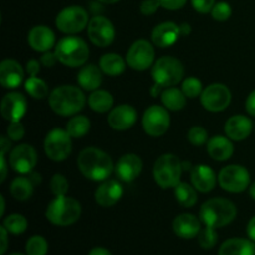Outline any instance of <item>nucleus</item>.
Returning <instances> with one entry per match:
<instances>
[{"label": "nucleus", "instance_id": "obj_1", "mask_svg": "<svg viewBox=\"0 0 255 255\" xmlns=\"http://www.w3.org/2000/svg\"><path fill=\"white\" fill-rule=\"evenodd\" d=\"M77 167L85 178L95 182L106 181L114 171L111 157L96 147H87L80 152Z\"/></svg>", "mask_w": 255, "mask_h": 255}, {"label": "nucleus", "instance_id": "obj_2", "mask_svg": "<svg viewBox=\"0 0 255 255\" xmlns=\"http://www.w3.org/2000/svg\"><path fill=\"white\" fill-rule=\"evenodd\" d=\"M86 97L80 87L72 85L57 86L50 92L49 105L55 114L60 116H72L84 109Z\"/></svg>", "mask_w": 255, "mask_h": 255}, {"label": "nucleus", "instance_id": "obj_3", "mask_svg": "<svg viewBox=\"0 0 255 255\" xmlns=\"http://www.w3.org/2000/svg\"><path fill=\"white\" fill-rule=\"evenodd\" d=\"M237 216V207L226 198H212L204 202L199 211V219L204 226L222 228L232 223Z\"/></svg>", "mask_w": 255, "mask_h": 255}, {"label": "nucleus", "instance_id": "obj_4", "mask_svg": "<svg viewBox=\"0 0 255 255\" xmlns=\"http://www.w3.org/2000/svg\"><path fill=\"white\" fill-rule=\"evenodd\" d=\"M81 204L71 197H56L47 206L45 216L54 226L67 227L76 223L81 217Z\"/></svg>", "mask_w": 255, "mask_h": 255}, {"label": "nucleus", "instance_id": "obj_5", "mask_svg": "<svg viewBox=\"0 0 255 255\" xmlns=\"http://www.w3.org/2000/svg\"><path fill=\"white\" fill-rule=\"evenodd\" d=\"M55 54L62 65L69 67L82 66L87 61L90 55L86 42L77 36L62 37L55 46Z\"/></svg>", "mask_w": 255, "mask_h": 255}, {"label": "nucleus", "instance_id": "obj_6", "mask_svg": "<svg viewBox=\"0 0 255 255\" xmlns=\"http://www.w3.org/2000/svg\"><path fill=\"white\" fill-rule=\"evenodd\" d=\"M183 172L181 159L172 153L162 154L153 166V177L161 188H174L181 182Z\"/></svg>", "mask_w": 255, "mask_h": 255}, {"label": "nucleus", "instance_id": "obj_7", "mask_svg": "<svg viewBox=\"0 0 255 255\" xmlns=\"http://www.w3.org/2000/svg\"><path fill=\"white\" fill-rule=\"evenodd\" d=\"M152 77L159 87H172L182 81L184 67L178 59L173 56H163L152 66Z\"/></svg>", "mask_w": 255, "mask_h": 255}, {"label": "nucleus", "instance_id": "obj_8", "mask_svg": "<svg viewBox=\"0 0 255 255\" xmlns=\"http://www.w3.org/2000/svg\"><path fill=\"white\" fill-rule=\"evenodd\" d=\"M89 14L86 10L77 5L67 6L57 14L55 24L64 34L74 35L81 32L89 25Z\"/></svg>", "mask_w": 255, "mask_h": 255}, {"label": "nucleus", "instance_id": "obj_9", "mask_svg": "<svg viewBox=\"0 0 255 255\" xmlns=\"http://www.w3.org/2000/svg\"><path fill=\"white\" fill-rule=\"evenodd\" d=\"M72 137L66 129L54 128L46 134L44 141V149L51 161L62 162L70 156L72 149Z\"/></svg>", "mask_w": 255, "mask_h": 255}, {"label": "nucleus", "instance_id": "obj_10", "mask_svg": "<svg viewBox=\"0 0 255 255\" xmlns=\"http://www.w3.org/2000/svg\"><path fill=\"white\" fill-rule=\"evenodd\" d=\"M219 186L229 193H241L246 191L251 183V174L246 167L239 164H231L219 172Z\"/></svg>", "mask_w": 255, "mask_h": 255}, {"label": "nucleus", "instance_id": "obj_11", "mask_svg": "<svg viewBox=\"0 0 255 255\" xmlns=\"http://www.w3.org/2000/svg\"><path fill=\"white\" fill-rule=\"evenodd\" d=\"M171 125L168 110L166 107L153 105L144 111L142 117V126L144 132L151 137H161L168 131Z\"/></svg>", "mask_w": 255, "mask_h": 255}, {"label": "nucleus", "instance_id": "obj_12", "mask_svg": "<svg viewBox=\"0 0 255 255\" xmlns=\"http://www.w3.org/2000/svg\"><path fill=\"white\" fill-rule=\"evenodd\" d=\"M154 49L147 40H137L132 44L126 55V62L131 69L136 71H144L153 66Z\"/></svg>", "mask_w": 255, "mask_h": 255}, {"label": "nucleus", "instance_id": "obj_13", "mask_svg": "<svg viewBox=\"0 0 255 255\" xmlns=\"http://www.w3.org/2000/svg\"><path fill=\"white\" fill-rule=\"evenodd\" d=\"M232 101V92L226 85L212 84L201 95L202 106L211 112L224 111Z\"/></svg>", "mask_w": 255, "mask_h": 255}, {"label": "nucleus", "instance_id": "obj_14", "mask_svg": "<svg viewBox=\"0 0 255 255\" xmlns=\"http://www.w3.org/2000/svg\"><path fill=\"white\" fill-rule=\"evenodd\" d=\"M87 35L90 41L94 45L99 47H106L114 42L116 31L114 24L107 17L97 15L89 21Z\"/></svg>", "mask_w": 255, "mask_h": 255}, {"label": "nucleus", "instance_id": "obj_15", "mask_svg": "<svg viewBox=\"0 0 255 255\" xmlns=\"http://www.w3.org/2000/svg\"><path fill=\"white\" fill-rule=\"evenodd\" d=\"M37 163V153L30 144H19L10 152V166L20 174L31 173Z\"/></svg>", "mask_w": 255, "mask_h": 255}, {"label": "nucleus", "instance_id": "obj_16", "mask_svg": "<svg viewBox=\"0 0 255 255\" xmlns=\"http://www.w3.org/2000/svg\"><path fill=\"white\" fill-rule=\"evenodd\" d=\"M27 101L20 92L12 91L5 95L1 100L0 112L1 116L7 121H20L26 114Z\"/></svg>", "mask_w": 255, "mask_h": 255}, {"label": "nucleus", "instance_id": "obj_17", "mask_svg": "<svg viewBox=\"0 0 255 255\" xmlns=\"http://www.w3.org/2000/svg\"><path fill=\"white\" fill-rule=\"evenodd\" d=\"M137 121V111L131 105H119L110 111L107 122L116 131H126L133 127Z\"/></svg>", "mask_w": 255, "mask_h": 255}, {"label": "nucleus", "instance_id": "obj_18", "mask_svg": "<svg viewBox=\"0 0 255 255\" xmlns=\"http://www.w3.org/2000/svg\"><path fill=\"white\" fill-rule=\"evenodd\" d=\"M142 168H143L142 159L137 154L127 153L124 154L117 161L116 166H115V172L122 182L129 183V182H133L141 174Z\"/></svg>", "mask_w": 255, "mask_h": 255}, {"label": "nucleus", "instance_id": "obj_19", "mask_svg": "<svg viewBox=\"0 0 255 255\" xmlns=\"http://www.w3.org/2000/svg\"><path fill=\"white\" fill-rule=\"evenodd\" d=\"M122 194H124V189L120 182L115 179H106L104 183L97 187L95 192V201L99 206L109 208V207L115 206L121 199Z\"/></svg>", "mask_w": 255, "mask_h": 255}, {"label": "nucleus", "instance_id": "obj_20", "mask_svg": "<svg viewBox=\"0 0 255 255\" xmlns=\"http://www.w3.org/2000/svg\"><path fill=\"white\" fill-rule=\"evenodd\" d=\"M27 42L30 47L37 52L50 51L55 45V34L50 27L45 25H37L29 31Z\"/></svg>", "mask_w": 255, "mask_h": 255}, {"label": "nucleus", "instance_id": "obj_21", "mask_svg": "<svg viewBox=\"0 0 255 255\" xmlns=\"http://www.w3.org/2000/svg\"><path fill=\"white\" fill-rule=\"evenodd\" d=\"M24 69L17 61L2 60L0 64V84L5 89H16L24 80Z\"/></svg>", "mask_w": 255, "mask_h": 255}, {"label": "nucleus", "instance_id": "obj_22", "mask_svg": "<svg viewBox=\"0 0 255 255\" xmlns=\"http://www.w3.org/2000/svg\"><path fill=\"white\" fill-rule=\"evenodd\" d=\"M179 35H181V29L176 22L164 21L157 25L152 31V42L157 47L166 49L178 40Z\"/></svg>", "mask_w": 255, "mask_h": 255}, {"label": "nucleus", "instance_id": "obj_23", "mask_svg": "<svg viewBox=\"0 0 255 255\" xmlns=\"http://www.w3.org/2000/svg\"><path fill=\"white\" fill-rule=\"evenodd\" d=\"M224 131H226L227 137L232 141H243L248 138L249 134L253 131V122L247 116L236 115L226 122Z\"/></svg>", "mask_w": 255, "mask_h": 255}, {"label": "nucleus", "instance_id": "obj_24", "mask_svg": "<svg viewBox=\"0 0 255 255\" xmlns=\"http://www.w3.org/2000/svg\"><path fill=\"white\" fill-rule=\"evenodd\" d=\"M217 178L213 169L206 164H198L191 171V182L194 188L201 193H208L213 191L217 184Z\"/></svg>", "mask_w": 255, "mask_h": 255}, {"label": "nucleus", "instance_id": "obj_25", "mask_svg": "<svg viewBox=\"0 0 255 255\" xmlns=\"http://www.w3.org/2000/svg\"><path fill=\"white\" fill-rule=\"evenodd\" d=\"M201 222V219L197 218L194 214H179L173 221V231L179 238L192 239L194 237H198L202 229Z\"/></svg>", "mask_w": 255, "mask_h": 255}, {"label": "nucleus", "instance_id": "obj_26", "mask_svg": "<svg viewBox=\"0 0 255 255\" xmlns=\"http://www.w3.org/2000/svg\"><path fill=\"white\" fill-rule=\"evenodd\" d=\"M207 151L214 161L223 162L233 156L234 146L232 139L224 136L212 137L207 144Z\"/></svg>", "mask_w": 255, "mask_h": 255}, {"label": "nucleus", "instance_id": "obj_27", "mask_svg": "<svg viewBox=\"0 0 255 255\" xmlns=\"http://www.w3.org/2000/svg\"><path fill=\"white\" fill-rule=\"evenodd\" d=\"M218 255H255V244L252 239H227L219 248Z\"/></svg>", "mask_w": 255, "mask_h": 255}, {"label": "nucleus", "instance_id": "obj_28", "mask_svg": "<svg viewBox=\"0 0 255 255\" xmlns=\"http://www.w3.org/2000/svg\"><path fill=\"white\" fill-rule=\"evenodd\" d=\"M77 82L80 87L86 91H95L102 84V71L96 65H86L77 74Z\"/></svg>", "mask_w": 255, "mask_h": 255}, {"label": "nucleus", "instance_id": "obj_29", "mask_svg": "<svg viewBox=\"0 0 255 255\" xmlns=\"http://www.w3.org/2000/svg\"><path fill=\"white\" fill-rule=\"evenodd\" d=\"M126 64V60H124L121 55L110 52V54L102 55L99 66L104 74L109 75V76H119L125 71Z\"/></svg>", "mask_w": 255, "mask_h": 255}, {"label": "nucleus", "instance_id": "obj_30", "mask_svg": "<svg viewBox=\"0 0 255 255\" xmlns=\"http://www.w3.org/2000/svg\"><path fill=\"white\" fill-rule=\"evenodd\" d=\"M89 106L92 111L99 112V114H104V112L111 111L112 106H114V97L106 90H95L90 94Z\"/></svg>", "mask_w": 255, "mask_h": 255}, {"label": "nucleus", "instance_id": "obj_31", "mask_svg": "<svg viewBox=\"0 0 255 255\" xmlns=\"http://www.w3.org/2000/svg\"><path fill=\"white\" fill-rule=\"evenodd\" d=\"M161 100L163 106L169 111H179L184 109L187 104V97L183 91L177 87H167L161 94Z\"/></svg>", "mask_w": 255, "mask_h": 255}, {"label": "nucleus", "instance_id": "obj_32", "mask_svg": "<svg viewBox=\"0 0 255 255\" xmlns=\"http://www.w3.org/2000/svg\"><path fill=\"white\" fill-rule=\"evenodd\" d=\"M174 196H176L177 202L184 208H191V207L196 206L197 201H198L197 189L194 188L193 184H188L186 182H179L174 187Z\"/></svg>", "mask_w": 255, "mask_h": 255}, {"label": "nucleus", "instance_id": "obj_33", "mask_svg": "<svg viewBox=\"0 0 255 255\" xmlns=\"http://www.w3.org/2000/svg\"><path fill=\"white\" fill-rule=\"evenodd\" d=\"M35 183L31 178L26 177H16L11 182L10 186V193L16 201H27L34 193Z\"/></svg>", "mask_w": 255, "mask_h": 255}, {"label": "nucleus", "instance_id": "obj_34", "mask_svg": "<svg viewBox=\"0 0 255 255\" xmlns=\"http://www.w3.org/2000/svg\"><path fill=\"white\" fill-rule=\"evenodd\" d=\"M90 127H91V122L86 116L75 115L66 124V131L72 138H81L86 136L87 132L90 131Z\"/></svg>", "mask_w": 255, "mask_h": 255}, {"label": "nucleus", "instance_id": "obj_35", "mask_svg": "<svg viewBox=\"0 0 255 255\" xmlns=\"http://www.w3.org/2000/svg\"><path fill=\"white\" fill-rule=\"evenodd\" d=\"M25 90L32 99L42 100L49 97V86L44 80L37 76H29L25 81Z\"/></svg>", "mask_w": 255, "mask_h": 255}, {"label": "nucleus", "instance_id": "obj_36", "mask_svg": "<svg viewBox=\"0 0 255 255\" xmlns=\"http://www.w3.org/2000/svg\"><path fill=\"white\" fill-rule=\"evenodd\" d=\"M2 226L6 228V231L9 233L15 234V236H19L22 234L27 229V221L22 214H10L2 222Z\"/></svg>", "mask_w": 255, "mask_h": 255}, {"label": "nucleus", "instance_id": "obj_37", "mask_svg": "<svg viewBox=\"0 0 255 255\" xmlns=\"http://www.w3.org/2000/svg\"><path fill=\"white\" fill-rule=\"evenodd\" d=\"M47 242L44 237L34 236L26 242V254L27 255H46L47 254Z\"/></svg>", "mask_w": 255, "mask_h": 255}, {"label": "nucleus", "instance_id": "obj_38", "mask_svg": "<svg viewBox=\"0 0 255 255\" xmlns=\"http://www.w3.org/2000/svg\"><path fill=\"white\" fill-rule=\"evenodd\" d=\"M182 91L186 95V97L189 99H196L199 95H202L203 92V86H202L201 80H198L197 77H187L183 82H182Z\"/></svg>", "mask_w": 255, "mask_h": 255}, {"label": "nucleus", "instance_id": "obj_39", "mask_svg": "<svg viewBox=\"0 0 255 255\" xmlns=\"http://www.w3.org/2000/svg\"><path fill=\"white\" fill-rule=\"evenodd\" d=\"M218 242V234H217L216 228L207 227L201 229L198 234V243L203 249H212Z\"/></svg>", "mask_w": 255, "mask_h": 255}, {"label": "nucleus", "instance_id": "obj_40", "mask_svg": "<svg viewBox=\"0 0 255 255\" xmlns=\"http://www.w3.org/2000/svg\"><path fill=\"white\" fill-rule=\"evenodd\" d=\"M50 189L55 197L66 196L69 192V182L62 174H54L50 179Z\"/></svg>", "mask_w": 255, "mask_h": 255}, {"label": "nucleus", "instance_id": "obj_41", "mask_svg": "<svg viewBox=\"0 0 255 255\" xmlns=\"http://www.w3.org/2000/svg\"><path fill=\"white\" fill-rule=\"evenodd\" d=\"M212 17L217 21H226L231 17L232 15V7L228 2L226 1H219L216 2V5L213 6L211 11Z\"/></svg>", "mask_w": 255, "mask_h": 255}, {"label": "nucleus", "instance_id": "obj_42", "mask_svg": "<svg viewBox=\"0 0 255 255\" xmlns=\"http://www.w3.org/2000/svg\"><path fill=\"white\" fill-rule=\"evenodd\" d=\"M188 141L193 146H203L208 141V133L203 127L194 126L188 131Z\"/></svg>", "mask_w": 255, "mask_h": 255}, {"label": "nucleus", "instance_id": "obj_43", "mask_svg": "<svg viewBox=\"0 0 255 255\" xmlns=\"http://www.w3.org/2000/svg\"><path fill=\"white\" fill-rule=\"evenodd\" d=\"M6 136L11 141H20L25 136L24 125L20 121H11L6 128Z\"/></svg>", "mask_w": 255, "mask_h": 255}, {"label": "nucleus", "instance_id": "obj_44", "mask_svg": "<svg viewBox=\"0 0 255 255\" xmlns=\"http://www.w3.org/2000/svg\"><path fill=\"white\" fill-rule=\"evenodd\" d=\"M194 10L201 14H208L216 5V0H191Z\"/></svg>", "mask_w": 255, "mask_h": 255}, {"label": "nucleus", "instance_id": "obj_45", "mask_svg": "<svg viewBox=\"0 0 255 255\" xmlns=\"http://www.w3.org/2000/svg\"><path fill=\"white\" fill-rule=\"evenodd\" d=\"M161 6L158 2V0H143L139 6V10L143 15L146 16H149V15H153L154 12L158 10V7Z\"/></svg>", "mask_w": 255, "mask_h": 255}, {"label": "nucleus", "instance_id": "obj_46", "mask_svg": "<svg viewBox=\"0 0 255 255\" xmlns=\"http://www.w3.org/2000/svg\"><path fill=\"white\" fill-rule=\"evenodd\" d=\"M158 2L166 10H178L187 4V0H158Z\"/></svg>", "mask_w": 255, "mask_h": 255}, {"label": "nucleus", "instance_id": "obj_47", "mask_svg": "<svg viewBox=\"0 0 255 255\" xmlns=\"http://www.w3.org/2000/svg\"><path fill=\"white\" fill-rule=\"evenodd\" d=\"M40 62H41L42 66L45 67H52L59 62V60H57V56L56 54H55V51L54 52L46 51L42 54L41 59H40Z\"/></svg>", "mask_w": 255, "mask_h": 255}, {"label": "nucleus", "instance_id": "obj_48", "mask_svg": "<svg viewBox=\"0 0 255 255\" xmlns=\"http://www.w3.org/2000/svg\"><path fill=\"white\" fill-rule=\"evenodd\" d=\"M40 65L41 62L37 61V60H30L26 64V72L29 74V76H37V74L40 72Z\"/></svg>", "mask_w": 255, "mask_h": 255}, {"label": "nucleus", "instance_id": "obj_49", "mask_svg": "<svg viewBox=\"0 0 255 255\" xmlns=\"http://www.w3.org/2000/svg\"><path fill=\"white\" fill-rule=\"evenodd\" d=\"M246 110L249 115L255 117V90L249 94L246 101Z\"/></svg>", "mask_w": 255, "mask_h": 255}, {"label": "nucleus", "instance_id": "obj_50", "mask_svg": "<svg viewBox=\"0 0 255 255\" xmlns=\"http://www.w3.org/2000/svg\"><path fill=\"white\" fill-rule=\"evenodd\" d=\"M7 233L9 232L6 231L4 226L0 227V234H1V249H0V255H4L6 253L7 249Z\"/></svg>", "mask_w": 255, "mask_h": 255}, {"label": "nucleus", "instance_id": "obj_51", "mask_svg": "<svg viewBox=\"0 0 255 255\" xmlns=\"http://www.w3.org/2000/svg\"><path fill=\"white\" fill-rule=\"evenodd\" d=\"M11 147V139L7 136H2L0 139V149H1V154H6V152L10 151Z\"/></svg>", "mask_w": 255, "mask_h": 255}, {"label": "nucleus", "instance_id": "obj_52", "mask_svg": "<svg viewBox=\"0 0 255 255\" xmlns=\"http://www.w3.org/2000/svg\"><path fill=\"white\" fill-rule=\"evenodd\" d=\"M0 171H1V174H0V182H4L5 178H6L7 174V167H6V161H5V154H0Z\"/></svg>", "mask_w": 255, "mask_h": 255}, {"label": "nucleus", "instance_id": "obj_53", "mask_svg": "<svg viewBox=\"0 0 255 255\" xmlns=\"http://www.w3.org/2000/svg\"><path fill=\"white\" fill-rule=\"evenodd\" d=\"M247 234H248L249 239L255 242V217L249 221L248 226H247Z\"/></svg>", "mask_w": 255, "mask_h": 255}, {"label": "nucleus", "instance_id": "obj_54", "mask_svg": "<svg viewBox=\"0 0 255 255\" xmlns=\"http://www.w3.org/2000/svg\"><path fill=\"white\" fill-rule=\"evenodd\" d=\"M89 255H112L111 252L107 251L106 248H101V247H96V248L91 249Z\"/></svg>", "mask_w": 255, "mask_h": 255}, {"label": "nucleus", "instance_id": "obj_55", "mask_svg": "<svg viewBox=\"0 0 255 255\" xmlns=\"http://www.w3.org/2000/svg\"><path fill=\"white\" fill-rule=\"evenodd\" d=\"M179 29H181V34L182 35H187V34H189V32H191V26H189V24H186V22H184V24H182V25H179Z\"/></svg>", "mask_w": 255, "mask_h": 255}, {"label": "nucleus", "instance_id": "obj_56", "mask_svg": "<svg viewBox=\"0 0 255 255\" xmlns=\"http://www.w3.org/2000/svg\"><path fill=\"white\" fill-rule=\"evenodd\" d=\"M5 213V199L4 196H0V216H4Z\"/></svg>", "mask_w": 255, "mask_h": 255}, {"label": "nucleus", "instance_id": "obj_57", "mask_svg": "<svg viewBox=\"0 0 255 255\" xmlns=\"http://www.w3.org/2000/svg\"><path fill=\"white\" fill-rule=\"evenodd\" d=\"M249 194H251L252 198H253L255 201V182L253 184H252L251 187H249Z\"/></svg>", "mask_w": 255, "mask_h": 255}, {"label": "nucleus", "instance_id": "obj_58", "mask_svg": "<svg viewBox=\"0 0 255 255\" xmlns=\"http://www.w3.org/2000/svg\"><path fill=\"white\" fill-rule=\"evenodd\" d=\"M182 167H183V171H189V169L192 171V166L188 162H182Z\"/></svg>", "mask_w": 255, "mask_h": 255}, {"label": "nucleus", "instance_id": "obj_59", "mask_svg": "<svg viewBox=\"0 0 255 255\" xmlns=\"http://www.w3.org/2000/svg\"><path fill=\"white\" fill-rule=\"evenodd\" d=\"M97 1L102 2V4H116L120 0H97Z\"/></svg>", "mask_w": 255, "mask_h": 255}, {"label": "nucleus", "instance_id": "obj_60", "mask_svg": "<svg viewBox=\"0 0 255 255\" xmlns=\"http://www.w3.org/2000/svg\"><path fill=\"white\" fill-rule=\"evenodd\" d=\"M10 255H24V254H21V253H11ZM27 255V254H26Z\"/></svg>", "mask_w": 255, "mask_h": 255}]
</instances>
